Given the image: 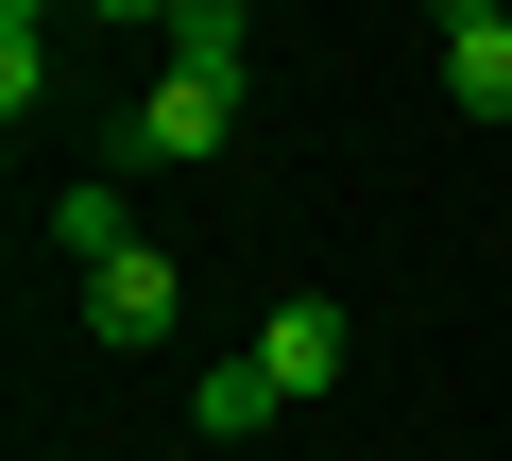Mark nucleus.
Segmentation results:
<instances>
[{"instance_id":"nucleus-3","label":"nucleus","mask_w":512,"mask_h":461,"mask_svg":"<svg viewBox=\"0 0 512 461\" xmlns=\"http://www.w3.org/2000/svg\"><path fill=\"white\" fill-rule=\"evenodd\" d=\"M239 359H256V376H274L291 410H325V393H342V359H359V325H342L325 291H291V308H274V325H256Z\"/></svg>"},{"instance_id":"nucleus-2","label":"nucleus","mask_w":512,"mask_h":461,"mask_svg":"<svg viewBox=\"0 0 512 461\" xmlns=\"http://www.w3.org/2000/svg\"><path fill=\"white\" fill-rule=\"evenodd\" d=\"M171 325H188V274H171L154 240H120V257H86V342H103V359H154Z\"/></svg>"},{"instance_id":"nucleus-7","label":"nucleus","mask_w":512,"mask_h":461,"mask_svg":"<svg viewBox=\"0 0 512 461\" xmlns=\"http://www.w3.org/2000/svg\"><path fill=\"white\" fill-rule=\"evenodd\" d=\"M171 69H256V18H239V0H188V18H171Z\"/></svg>"},{"instance_id":"nucleus-6","label":"nucleus","mask_w":512,"mask_h":461,"mask_svg":"<svg viewBox=\"0 0 512 461\" xmlns=\"http://www.w3.org/2000/svg\"><path fill=\"white\" fill-rule=\"evenodd\" d=\"M35 103H52V18H0V120L35 137Z\"/></svg>"},{"instance_id":"nucleus-10","label":"nucleus","mask_w":512,"mask_h":461,"mask_svg":"<svg viewBox=\"0 0 512 461\" xmlns=\"http://www.w3.org/2000/svg\"><path fill=\"white\" fill-rule=\"evenodd\" d=\"M495 18H512V0H495Z\"/></svg>"},{"instance_id":"nucleus-9","label":"nucleus","mask_w":512,"mask_h":461,"mask_svg":"<svg viewBox=\"0 0 512 461\" xmlns=\"http://www.w3.org/2000/svg\"><path fill=\"white\" fill-rule=\"evenodd\" d=\"M86 18H154V35H171V18H188V0H86Z\"/></svg>"},{"instance_id":"nucleus-1","label":"nucleus","mask_w":512,"mask_h":461,"mask_svg":"<svg viewBox=\"0 0 512 461\" xmlns=\"http://www.w3.org/2000/svg\"><path fill=\"white\" fill-rule=\"evenodd\" d=\"M120 154H137V171H205V154H239V69H154V103H137Z\"/></svg>"},{"instance_id":"nucleus-8","label":"nucleus","mask_w":512,"mask_h":461,"mask_svg":"<svg viewBox=\"0 0 512 461\" xmlns=\"http://www.w3.org/2000/svg\"><path fill=\"white\" fill-rule=\"evenodd\" d=\"M52 240H69V257H120L137 222H120V188H69V205H52Z\"/></svg>"},{"instance_id":"nucleus-5","label":"nucleus","mask_w":512,"mask_h":461,"mask_svg":"<svg viewBox=\"0 0 512 461\" xmlns=\"http://www.w3.org/2000/svg\"><path fill=\"white\" fill-rule=\"evenodd\" d=\"M444 103L461 120H512V18H461L444 35Z\"/></svg>"},{"instance_id":"nucleus-4","label":"nucleus","mask_w":512,"mask_h":461,"mask_svg":"<svg viewBox=\"0 0 512 461\" xmlns=\"http://www.w3.org/2000/svg\"><path fill=\"white\" fill-rule=\"evenodd\" d=\"M274 410H291V393L256 376V359H205V376H188V427H205V444H256Z\"/></svg>"}]
</instances>
